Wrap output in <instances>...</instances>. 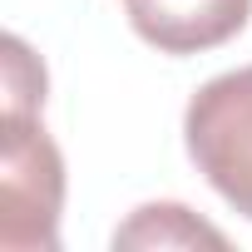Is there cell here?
Instances as JSON below:
<instances>
[{
	"instance_id": "cell-1",
	"label": "cell",
	"mask_w": 252,
	"mask_h": 252,
	"mask_svg": "<svg viewBox=\"0 0 252 252\" xmlns=\"http://www.w3.org/2000/svg\"><path fill=\"white\" fill-rule=\"evenodd\" d=\"M183 144L213 193L252 218V64L208 79L183 114Z\"/></svg>"
},
{
	"instance_id": "cell-2",
	"label": "cell",
	"mask_w": 252,
	"mask_h": 252,
	"mask_svg": "<svg viewBox=\"0 0 252 252\" xmlns=\"http://www.w3.org/2000/svg\"><path fill=\"white\" fill-rule=\"evenodd\" d=\"M0 203L5 227L0 242L10 252H50L60 242L64 208V158L35 114H5V149H0Z\"/></svg>"
},
{
	"instance_id": "cell-3",
	"label": "cell",
	"mask_w": 252,
	"mask_h": 252,
	"mask_svg": "<svg viewBox=\"0 0 252 252\" xmlns=\"http://www.w3.org/2000/svg\"><path fill=\"white\" fill-rule=\"evenodd\" d=\"M129 25L163 55H203L242 35L252 0H124Z\"/></svg>"
},
{
	"instance_id": "cell-4",
	"label": "cell",
	"mask_w": 252,
	"mask_h": 252,
	"mask_svg": "<svg viewBox=\"0 0 252 252\" xmlns=\"http://www.w3.org/2000/svg\"><path fill=\"white\" fill-rule=\"evenodd\" d=\"M114 247H227V237L183 203H149L114 232Z\"/></svg>"
},
{
	"instance_id": "cell-5",
	"label": "cell",
	"mask_w": 252,
	"mask_h": 252,
	"mask_svg": "<svg viewBox=\"0 0 252 252\" xmlns=\"http://www.w3.org/2000/svg\"><path fill=\"white\" fill-rule=\"evenodd\" d=\"M5 114H40L45 104V69L20 35H5Z\"/></svg>"
}]
</instances>
